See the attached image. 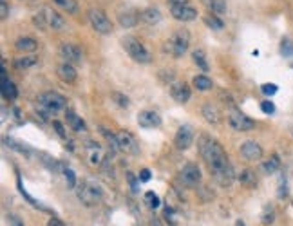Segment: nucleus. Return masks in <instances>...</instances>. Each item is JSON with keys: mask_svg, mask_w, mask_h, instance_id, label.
<instances>
[{"mask_svg": "<svg viewBox=\"0 0 293 226\" xmlns=\"http://www.w3.org/2000/svg\"><path fill=\"white\" fill-rule=\"evenodd\" d=\"M67 123H69L71 130H75V132H83L85 130V123L80 116H76L75 111H67Z\"/></svg>", "mask_w": 293, "mask_h": 226, "instance_id": "b1692460", "label": "nucleus"}, {"mask_svg": "<svg viewBox=\"0 0 293 226\" xmlns=\"http://www.w3.org/2000/svg\"><path fill=\"white\" fill-rule=\"evenodd\" d=\"M194 87H196L197 91H210L212 87H214V83H212V80L208 78V76L199 74V76L194 78Z\"/></svg>", "mask_w": 293, "mask_h": 226, "instance_id": "a878e982", "label": "nucleus"}, {"mask_svg": "<svg viewBox=\"0 0 293 226\" xmlns=\"http://www.w3.org/2000/svg\"><path fill=\"white\" fill-rule=\"evenodd\" d=\"M87 15H89V22L96 33H100V34L112 33V22L105 11H101V9H98V8H93V9H89Z\"/></svg>", "mask_w": 293, "mask_h": 226, "instance_id": "39448f33", "label": "nucleus"}, {"mask_svg": "<svg viewBox=\"0 0 293 226\" xmlns=\"http://www.w3.org/2000/svg\"><path fill=\"white\" fill-rule=\"evenodd\" d=\"M170 4H188V0H170Z\"/></svg>", "mask_w": 293, "mask_h": 226, "instance_id": "49530a36", "label": "nucleus"}, {"mask_svg": "<svg viewBox=\"0 0 293 226\" xmlns=\"http://www.w3.org/2000/svg\"><path fill=\"white\" fill-rule=\"evenodd\" d=\"M58 76L62 78V82H65V83H75L76 82V69L73 67V63H67V62H63L62 65L58 67Z\"/></svg>", "mask_w": 293, "mask_h": 226, "instance_id": "412c9836", "label": "nucleus"}, {"mask_svg": "<svg viewBox=\"0 0 293 226\" xmlns=\"http://www.w3.org/2000/svg\"><path fill=\"white\" fill-rule=\"evenodd\" d=\"M194 141V132L190 125H181L174 136V145L178 150H186Z\"/></svg>", "mask_w": 293, "mask_h": 226, "instance_id": "f8f14e48", "label": "nucleus"}, {"mask_svg": "<svg viewBox=\"0 0 293 226\" xmlns=\"http://www.w3.org/2000/svg\"><path fill=\"white\" fill-rule=\"evenodd\" d=\"M76 196L82 201V204L85 206H94L101 201V188L91 185V183H82L76 186Z\"/></svg>", "mask_w": 293, "mask_h": 226, "instance_id": "423d86ee", "label": "nucleus"}, {"mask_svg": "<svg viewBox=\"0 0 293 226\" xmlns=\"http://www.w3.org/2000/svg\"><path fill=\"white\" fill-rule=\"evenodd\" d=\"M62 11H65L67 15H76L78 13V2L76 0H53Z\"/></svg>", "mask_w": 293, "mask_h": 226, "instance_id": "393cba45", "label": "nucleus"}, {"mask_svg": "<svg viewBox=\"0 0 293 226\" xmlns=\"http://www.w3.org/2000/svg\"><path fill=\"white\" fill-rule=\"evenodd\" d=\"M141 19V13H137L136 9H127L118 15V22L122 27H134Z\"/></svg>", "mask_w": 293, "mask_h": 226, "instance_id": "aec40b11", "label": "nucleus"}, {"mask_svg": "<svg viewBox=\"0 0 293 226\" xmlns=\"http://www.w3.org/2000/svg\"><path fill=\"white\" fill-rule=\"evenodd\" d=\"M201 114H203V118L206 119L208 123H212V125H219V123L223 121V114H221V111L217 109V105L214 103H206L203 109H201Z\"/></svg>", "mask_w": 293, "mask_h": 226, "instance_id": "a211bd4d", "label": "nucleus"}, {"mask_svg": "<svg viewBox=\"0 0 293 226\" xmlns=\"http://www.w3.org/2000/svg\"><path fill=\"white\" fill-rule=\"evenodd\" d=\"M116 136H118L119 141V152L130 154V156H137L140 154V145L134 140L132 134L127 132V130H119V132H116Z\"/></svg>", "mask_w": 293, "mask_h": 226, "instance_id": "6e6552de", "label": "nucleus"}, {"mask_svg": "<svg viewBox=\"0 0 293 226\" xmlns=\"http://www.w3.org/2000/svg\"><path fill=\"white\" fill-rule=\"evenodd\" d=\"M170 94L176 101L179 103H186L190 100V87L183 82H178V83H172L170 87Z\"/></svg>", "mask_w": 293, "mask_h": 226, "instance_id": "6ab92c4d", "label": "nucleus"}, {"mask_svg": "<svg viewBox=\"0 0 293 226\" xmlns=\"http://www.w3.org/2000/svg\"><path fill=\"white\" fill-rule=\"evenodd\" d=\"M101 134L105 136V140H107V143L111 145V150L112 152H119V141H118V136L116 134H112V132H109L107 129H104L101 127Z\"/></svg>", "mask_w": 293, "mask_h": 226, "instance_id": "c756f323", "label": "nucleus"}, {"mask_svg": "<svg viewBox=\"0 0 293 226\" xmlns=\"http://www.w3.org/2000/svg\"><path fill=\"white\" fill-rule=\"evenodd\" d=\"M263 93L266 94V96H271V94L277 93V85H275V83H264V85H263Z\"/></svg>", "mask_w": 293, "mask_h": 226, "instance_id": "ea45409f", "label": "nucleus"}, {"mask_svg": "<svg viewBox=\"0 0 293 226\" xmlns=\"http://www.w3.org/2000/svg\"><path fill=\"white\" fill-rule=\"evenodd\" d=\"M137 125L143 129H154L161 125V116L156 111H141L137 114Z\"/></svg>", "mask_w": 293, "mask_h": 226, "instance_id": "dca6fc26", "label": "nucleus"}, {"mask_svg": "<svg viewBox=\"0 0 293 226\" xmlns=\"http://www.w3.org/2000/svg\"><path fill=\"white\" fill-rule=\"evenodd\" d=\"M112 100H116V103H118L119 107H123V109L129 107V98L123 96L122 93H112Z\"/></svg>", "mask_w": 293, "mask_h": 226, "instance_id": "c9c22d12", "label": "nucleus"}, {"mask_svg": "<svg viewBox=\"0 0 293 226\" xmlns=\"http://www.w3.org/2000/svg\"><path fill=\"white\" fill-rule=\"evenodd\" d=\"M279 168H281V160H279V156H271L270 160H266L263 163V170L266 172V174H275Z\"/></svg>", "mask_w": 293, "mask_h": 226, "instance_id": "cd10ccee", "label": "nucleus"}, {"mask_svg": "<svg viewBox=\"0 0 293 226\" xmlns=\"http://www.w3.org/2000/svg\"><path fill=\"white\" fill-rule=\"evenodd\" d=\"M192 58H194V63H196V65L199 67L203 73H206V71H208V62H206V56H204V53L201 51V49H196V51L192 53Z\"/></svg>", "mask_w": 293, "mask_h": 226, "instance_id": "c85d7f7f", "label": "nucleus"}, {"mask_svg": "<svg viewBox=\"0 0 293 226\" xmlns=\"http://www.w3.org/2000/svg\"><path fill=\"white\" fill-rule=\"evenodd\" d=\"M179 178H181V181L185 183L186 186H190V188H194V186H197L201 183V170L197 165L194 163H188L183 167L181 174H179Z\"/></svg>", "mask_w": 293, "mask_h": 226, "instance_id": "9b49d317", "label": "nucleus"}, {"mask_svg": "<svg viewBox=\"0 0 293 226\" xmlns=\"http://www.w3.org/2000/svg\"><path fill=\"white\" fill-rule=\"evenodd\" d=\"M204 22H206L208 27H212V29H223L225 24L221 19H217V15H208L206 19H204Z\"/></svg>", "mask_w": 293, "mask_h": 226, "instance_id": "473e14b6", "label": "nucleus"}, {"mask_svg": "<svg viewBox=\"0 0 293 226\" xmlns=\"http://www.w3.org/2000/svg\"><path fill=\"white\" fill-rule=\"evenodd\" d=\"M239 181H241L245 186H255L257 179H255V174H253L252 170H243L241 176H239Z\"/></svg>", "mask_w": 293, "mask_h": 226, "instance_id": "2f4dec72", "label": "nucleus"}, {"mask_svg": "<svg viewBox=\"0 0 293 226\" xmlns=\"http://www.w3.org/2000/svg\"><path fill=\"white\" fill-rule=\"evenodd\" d=\"M65 105H67V98L62 96L60 93H55V91H47V93L38 96V107L42 111V118H47V116L63 111Z\"/></svg>", "mask_w": 293, "mask_h": 226, "instance_id": "f03ea898", "label": "nucleus"}, {"mask_svg": "<svg viewBox=\"0 0 293 226\" xmlns=\"http://www.w3.org/2000/svg\"><path fill=\"white\" fill-rule=\"evenodd\" d=\"M239 152H241V156L248 161L263 160V154H264L263 147H261L257 141H245V143L241 145V148H239Z\"/></svg>", "mask_w": 293, "mask_h": 226, "instance_id": "ddd939ff", "label": "nucleus"}, {"mask_svg": "<svg viewBox=\"0 0 293 226\" xmlns=\"http://www.w3.org/2000/svg\"><path fill=\"white\" fill-rule=\"evenodd\" d=\"M197 147H199L201 158H203L204 163L210 168V172L214 174L215 181L221 186H230L235 179V172L232 163L228 161L227 152H225L223 147L219 145V141H215L214 137L203 134V136L199 137V141H197Z\"/></svg>", "mask_w": 293, "mask_h": 226, "instance_id": "f257e3e1", "label": "nucleus"}, {"mask_svg": "<svg viewBox=\"0 0 293 226\" xmlns=\"http://www.w3.org/2000/svg\"><path fill=\"white\" fill-rule=\"evenodd\" d=\"M141 20L149 26H154L161 20V11L158 8H147L141 11Z\"/></svg>", "mask_w": 293, "mask_h": 226, "instance_id": "5701e85b", "label": "nucleus"}, {"mask_svg": "<svg viewBox=\"0 0 293 226\" xmlns=\"http://www.w3.org/2000/svg\"><path fill=\"white\" fill-rule=\"evenodd\" d=\"M149 179H150V170H149V168H143V170H141L140 172V181H149Z\"/></svg>", "mask_w": 293, "mask_h": 226, "instance_id": "37998d69", "label": "nucleus"}, {"mask_svg": "<svg viewBox=\"0 0 293 226\" xmlns=\"http://www.w3.org/2000/svg\"><path fill=\"white\" fill-rule=\"evenodd\" d=\"M234 226H246V224H245V222H243V221H237V222H235Z\"/></svg>", "mask_w": 293, "mask_h": 226, "instance_id": "de8ad7c7", "label": "nucleus"}, {"mask_svg": "<svg viewBox=\"0 0 293 226\" xmlns=\"http://www.w3.org/2000/svg\"><path fill=\"white\" fill-rule=\"evenodd\" d=\"M85 158H87V161H89V165H93V167H100L105 160V150L98 143L89 141V143L85 145Z\"/></svg>", "mask_w": 293, "mask_h": 226, "instance_id": "4468645a", "label": "nucleus"}, {"mask_svg": "<svg viewBox=\"0 0 293 226\" xmlns=\"http://www.w3.org/2000/svg\"><path fill=\"white\" fill-rule=\"evenodd\" d=\"M208 8L212 9L214 15H223V13H227V0H210Z\"/></svg>", "mask_w": 293, "mask_h": 226, "instance_id": "7c9ffc66", "label": "nucleus"}, {"mask_svg": "<svg viewBox=\"0 0 293 226\" xmlns=\"http://www.w3.org/2000/svg\"><path fill=\"white\" fill-rule=\"evenodd\" d=\"M170 15L179 22H192L197 19V9L190 4H170Z\"/></svg>", "mask_w": 293, "mask_h": 226, "instance_id": "1a4fd4ad", "label": "nucleus"}, {"mask_svg": "<svg viewBox=\"0 0 293 226\" xmlns=\"http://www.w3.org/2000/svg\"><path fill=\"white\" fill-rule=\"evenodd\" d=\"M188 45H190V33L186 29H178L167 40L165 51L174 56V58H181L186 53V49H188Z\"/></svg>", "mask_w": 293, "mask_h": 226, "instance_id": "7ed1b4c3", "label": "nucleus"}, {"mask_svg": "<svg viewBox=\"0 0 293 226\" xmlns=\"http://www.w3.org/2000/svg\"><path fill=\"white\" fill-rule=\"evenodd\" d=\"M47 226H65V224H63L58 217H51V219H49V222H47Z\"/></svg>", "mask_w": 293, "mask_h": 226, "instance_id": "c03bdc74", "label": "nucleus"}, {"mask_svg": "<svg viewBox=\"0 0 293 226\" xmlns=\"http://www.w3.org/2000/svg\"><path fill=\"white\" fill-rule=\"evenodd\" d=\"M60 56L65 60L67 63H82L83 55H82V49L78 47L76 44H71V42H65V44L60 45Z\"/></svg>", "mask_w": 293, "mask_h": 226, "instance_id": "9d476101", "label": "nucleus"}, {"mask_svg": "<svg viewBox=\"0 0 293 226\" xmlns=\"http://www.w3.org/2000/svg\"><path fill=\"white\" fill-rule=\"evenodd\" d=\"M37 62H38V58L33 55L31 56H20V58L15 60V67L16 69H29V67L37 65Z\"/></svg>", "mask_w": 293, "mask_h": 226, "instance_id": "bb28decb", "label": "nucleus"}, {"mask_svg": "<svg viewBox=\"0 0 293 226\" xmlns=\"http://www.w3.org/2000/svg\"><path fill=\"white\" fill-rule=\"evenodd\" d=\"M145 201H147V203H149V206H152V208L160 206V197H158L154 192H147V194H145Z\"/></svg>", "mask_w": 293, "mask_h": 226, "instance_id": "f704fd0d", "label": "nucleus"}, {"mask_svg": "<svg viewBox=\"0 0 293 226\" xmlns=\"http://www.w3.org/2000/svg\"><path fill=\"white\" fill-rule=\"evenodd\" d=\"M9 15V8H8V0H0V19L6 20Z\"/></svg>", "mask_w": 293, "mask_h": 226, "instance_id": "4c0bfd02", "label": "nucleus"}, {"mask_svg": "<svg viewBox=\"0 0 293 226\" xmlns=\"http://www.w3.org/2000/svg\"><path fill=\"white\" fill-rule=\"evenodd\" d=\"M122 44H123V49L129 53V56L134 60V62H137V63H150L152 56H150L149 49L145 47L143 42L137 40L136 37H125L122 40Z\"/></svg>", "mask_w": 293, "mask_h": 226, "instance_id": "20e7f679", "label": "nucleus"}, {"mask_svg": "<svg viewBox=\"0 0 293 226\" xmlns=\"http://www.w3.org/2000/svg\"><path fill=\"white\" fill-rule=\"evenodd\" d=\"M261 109H263L264 114H273L275 112V105L271 103V101H263V103H261Z\"/></svg>", "mask_w": 293, "mask_h": 226, "instance_id": "a19ab883", "label": "nucleus"}, {"mask_svg": "<svg viewBox=\"0 0 293 226\" xmlns=\"http://www.w3.org/2000/svg\"><path fill=\"white\" fill-rule=\"evenodd\" d=\"M6 73H8V71H6V65H4L2 67V96H4V100L13 101L19 96V89H16V85L11 80H8V74Z\"/></svg>", "mask_w": 293, "mask_h": 226, "instance_id": "f3484780", "label": "nucleus"}, {"mask_svg": "<svg viewBox=\"0 0 293 226\" xmlns=\"http://www.w3.org/2000/svg\"><path fill=\"white\" fill-rule=\"evenodd\" d=\"M15 47L19 49L20 53H35L38 49V42L31 37H24L15 42Z\"/></svg>", "mask_w": 293, "mask_h": 226, "instance_id": "4be33fe9", "label": "nucleus"}, {"mask_svg": "<svg viewBox=\"0 0 293 226\" xmlns=\"http://www.w3.org/2000/svg\"><path fill=\"white\" fill-rule=\"evenodd\" d=\"M42 13H44L45 22H47V29H53V31H65L67 29V24H65V20L62 19V15L53 11L51 8H44Z\"/></svg>", "mask_w": 293, "mask_h": 226, "instance_id": "2eb2a0df", "label": "nucleus"}, {"mask_svg": "<svg viewBox=\"0 0 293 226\" xmlns=\"http://www.w3.org/2000/svg\"><path fill=\"white\" fill-rule=\"evenodd\" d=\"M129 181H130V186H132V192H137V181H140V178H137V181H136L134 176L129 174Z\"/></svg>", "mask_w": 293, "mask_h": 226, "instance_id": "a18cd8bd", "label": "nucleus"}, {"mask_svg": "<svg viewBox=\"0 0 293 226\" xmlns=\"http://www.w3.org/2000/svg\"><path fill=\"white\" fill-rule=\"evenodd\" d=\"M33 22H35V26L38 27V29H42V31H47V22H45V16H44V13H37V15L33 16Z\"/></svg>", "mask_w": 293, "mask_h": 226, "instance_id": "72a5a7b5", "label": "nucleus"}, {"mask_svg": "<svg viewBox=\"0 0 293 226\" xmlns=\"http://www.w3.org/2000/svg\"><path fill=\"white\" fill-rule=\"evenodd\" d=\"M53 127H55V130H56V134H58V136H62V137H65V129H63V125L60 121H53Z\"/></svg>", "mask_w": 293, "mask_h": 226, "instance_id": "79ce46f5", "label": "nucleus"}, {"mask_svg": "<svg viewBox=\"0 0 293 226\" xmlns=\"http://www.w3.org/2000/svg\"><path fill=\"white\" fill-rule=\"evenodd\" d=\"M282 55L284 56L293 55V44L289 40H282Z\"/></svg>", "mask_w": 293, "mask_h": 226, "instance_id": "58836bf2", "label": "nucleus"}, {"mask_svg": "<svg viewBox=\"0 0 293 226\" xmlns=\"http://www.w3.org/2000/svg\"><path fill=\"white\" fill-rule=\"evenodd\" d=\"M228 123L234 130L237 132H248V130H253L255 129V121L250 119L248 116H245L241 111L237 109H232L230 114H228Z\"/></svg>", "mask_w": 293, "mask_h": 226, "instance_id": "0eeeda50", "label": "nucleus"}, {"mask_svg": "<svg viewBox=\"0 0 293 226\" xmlns=\"http://www.w3.org/2000/svg\"><path fill=\"white\" fill-rule=\"evenodd\" d=\"M63 174H65V179H67V183H69V186H71V188H75V186H76V178H75V172L71 170V168H67V170L63 172Z\"/></svg>", "mask_w": 293, "mask_h": 226, "instance_id": "e433bc0d", "label": "nucleus"}]
</instances>
